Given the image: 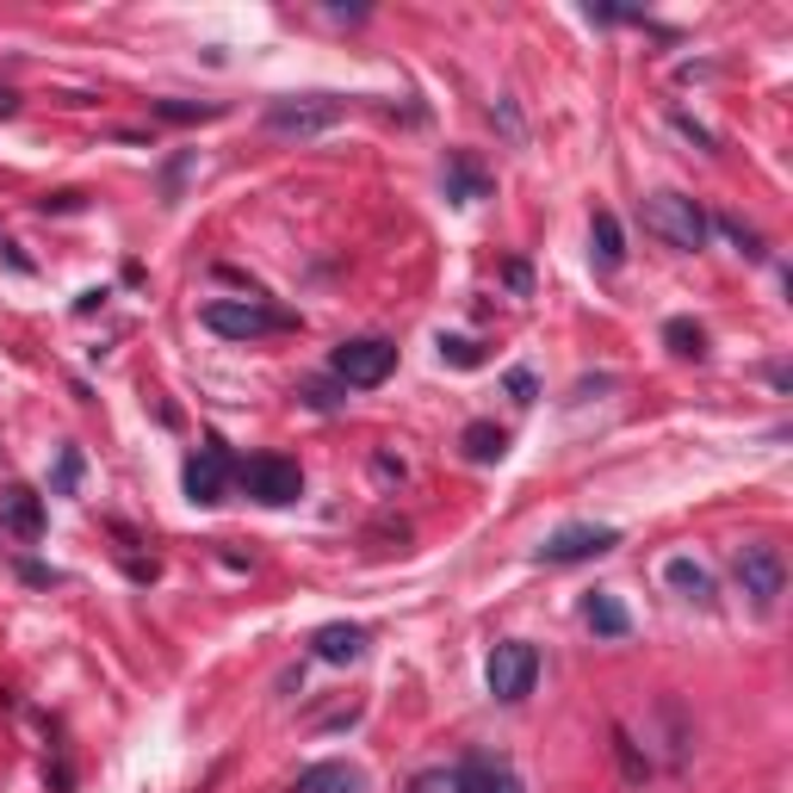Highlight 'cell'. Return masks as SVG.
I'll use <instances>...</instances> for the list:
<instances>
[{
  "label": "cell",
  "mask_w": 793,
  "mask_h": 793,
  "mask_svg": "<svg viewBox=\"0 0 793 793\" xmlns=\"http://www.w3.org/2000/svg\"><path fill=\"white\" fill-rule=\"evenodd\" d=\"M645 230L651 236H663L670 249H682V254H695V249H707V212H700L688 193H651L645 199Z\"/></svg>",
  "instance_id": "6da1fadb"
},
{
  "label": "cell",
  "mask_w": 793,
  "mask_h": 793,
  "mask_svg": "<svg viewBox=\"0 0 793 793\" xmlns=\"http://www.w3.org/2000/svg\"><path fill=\"white\" fill-rule=\"evenodd\" d=\"M737 589L750 596L756 614H774V601L788 596V558H781V545H769V540L737 545Z\"/></svg>",
  "instance_id": "7a4b0ae2"
},
{
  "label": "cell",
  "mask_w": 793,
  "mask_h": 793,
  "mask_svg": "<svg viewBox=\"0 0 793 793\" xmlns=\"http://www.w3.org/2000/svg\"><path fill=\"white\" fill-rule=\"evenodd\" d=\"M329 372L341 379L348 391H367V385H385L391 372H397V348L379 341V335H360V341H341L329 353Z\"/></svg>",
  "instance_id": "3957f363"
},
{
  "label": "cell",
  "mask_w": 793,
  "mask_h": 793,
  "mask_svg": "<svg viewBox=\"0 0 793 793\" xmlns=\"http://www.w3.org/2000/svg\"><path fill=\"white\" fill-rule=\"evenodd\" d=\"M205 329L230 335V341H261L273 329H291V316L254 304V298H217V304H205Z\"/></svg>",
  "instance_id": "277c9868"
},
{
  "label": "cell",
  "mask_w": 793,
  "mask_h": 793,
  "mask_svg": "<svg viewBox=\"0 0 793 793\" xmlns=\"http://www.w3.org/2000/svg\"><path fill=\"white\" fill-rule=\"evenodd\" d=\"M341 99H329V94H304V99H273L267 106V131L273 136H323V131H335L341 124Z\"/></svg>",
  "instance_id": "5b68a950"
},
{
  "label": "cell",
  "mask_w": 793,
  "mask_h": 793,
  "mask_svg": "<svg viewBox=\"0 0 793 793\" xmlns=\"http://www.w3.org/2000/svg\"><path fill=\"white\" fill-rule=\"evenodd\" d=\"M236 478H242V490H249L254 503H267V508H286L304 496V471L291 459H279V453H261V459L236 465Z\"/></svg>",
  "instance_id": "8992f818"
},
{
  "label": "cell",
  "mask_w": 793,
  "mask_h": 793,
  "mask_svg": "<svg viewBox=\"0 0 793 793\" xmlns=\"http://www.w3.org/2000/svg\"><path fill=\"white\" fill-rule=\"evenodd\" d=\"M533 682H540V651H533V645L508 639V645L490 651V695L496 700H527Z\"/></svg>",
  "instance_id": "52a82bcc"
},
{
  "label": "cell",
  "mask_w": 793,
  "mask_h": 793,
  "mask_svg": "<svg viewBox=\"0 0 793 793\" xmlns=\"http://www.w3.org/2000/svg\"><path fill=\"white\" fill-rule=\"evenodd\" d=\"M614 545H620L614 527L570 521V527H558V533L540 545V564H582V558H601V552H614Z\"/></svg>",
  "instance_id": "ba28073f"
},
{
  "label": "cell",
  "mask_w": 793,
  "mask_h": 793,
  "mask_svg": "<svg viewBox=\"0 0 793 793\" xmlns=\"http://www.w3.org/2000/svg\"><path fill=\"white\" fill-rule=\"evenodd\" d=\"M446 793H527V788H521V774L508 769L503 756L471 750V756H459V769H453Z\"/></svg>",
  "instance_id": "9c48e42d"
},
{
  "label": "cell",
  "mask_w": 793,
  "mask_h": 793,
  "mask_svg": "<svg viewBox=\"0 0 793 793\" xmlns=\"http://www.w3.org/2000/svg\"><path fill=\"white\" fill-rule=\"evenodd\" d=\"M230 471H236L230 446H224V441H205L193 459H187V496H193V503H224Z\"/></svg>",
  "instance_id": "30bf717a"
},
{
  "label": "cell",
  "mask_w": 793,
  "mask_h": 793,
  "mask_svg": "<svg viewBox=\"0 0 793 793\" xmlns=\"http://www.w3.org/2000/svg\"><path fill=\"white\" fill-rule=\"evenodd\" d=\"M310 651L323 663H353L360 651H367V626H353V620H329L316 639H310Z\"/></svg>",
  "instance_id": "8fae6325"
},
{
  "label": "cell",
  "mask_w": 793,
  "mask_h": 793,
  "mask_svg": "<svg viewBox=\"0 0 793 793\" xmlns=\"http://www.w3.org/2000/svg\"><path fill=\"white\" fill-rule=\"evenodd\" d=\"M291 793H367V774L353 762H316L291 781Z\"/></svg>",
  "instance_id": "7c38bea8"
},
{
  "label": "cell",
  "mask_w": 793,
  "mask_h": 793,
  "mask_svg": "<svg viewBox=\"0 0 793 793\" xmlns=\"http://www.w3.org/2000/svg\"><path fill=\"white\" fill-rule=\"evenodd\" d=\"M0 527L20 533V540H44V503L32 490H7L0 496Z\"/></svg>",
  "instance_id": "4fadbf2b"
},
{
  "label": "cell",
  "mask_w": 793,
  "mask_h": 793,
  "mask_svg": "<svg viewBox=\"0 0 793 793\" xmlns=\"http://www.w3.org/2000/svg\"><path fill=\"white\" fill-rule=\"evenodd\" d=\"M446 199H453V205H478V199H490V175L471 161V155H446Z\"/></svg>",
  "instance_id": "5bb4252c"
},
{
  "label": "cell",
  "mask_w": 793,
  "mask_h": 793,
  "mask_svg": "<svg viewBox=\"0 0 793 793\" xmlns=\"http://www.w3.org/2000/svg\"><path fill=\"white\" fill-rule=\"evenodd\" d=\"M663 582H670L682 601H700V608L713 601V570H707L700 558H670L663 564Z\"/></svg>",
  "instance_id": "9a60e30c"
},
{
  "label": "cell",
  "mask_w": 793,
  "mask_h": 793,
  "mask_svg": "<svg viewBox=\"0 0 793 793\" xmlns=\"http://www.w3.org/2000/svg\"><path fill=\"white\" fill-rule=\"evenodd\" d=\"M589 242H596V267H626V230H620L614 212H596L589 217Z\"/></svg>",
  "instance_id": "2e32d148"
},
{
  "label": "cell",
  "mask_w": 793,
  "mask_h": 793,
  "mask_svg": "<svg viewBox=\"0 0 793 793\" xmlns=\"http://www.w3.org/2000/svg\"><path fill=\"white\" fill-rule=\"evenodd\" d=\"M459 446H465V459H471V465H496L508 453V434L496 422H471L459 434Z\"/></svg>",
  "instance_id": "e0dca14e"
},
{
  "label": "cell",
  "mask_w": 793,
  "mask_h": 793,
  "mask_svg": "<svg viewBox=\"0 0 793 793\" xmlns=\"http://www.w3.org/2000/svg\"><path fill=\"white\" fill-rule=\"evenodd\" d=\"M582 620L596 626L601 639H626V633H633V614H626V608H620L614 596H589V608H582Z\"/></svg>",
  "instance_id": "ac0fdd59"
},
{
  "label": "cell",
  "mask_w": 793,
  "mask_h": 793,
  "mask_svg": "<svg viewBox=\"0 0 793 793\" xmlns=\"http://www.w3.org/2000/svg\"><path fill=\"white\" fill-rule=\"evenodd\" d=\"M663 341H670V353H682V360H707V329L688 323V316H670V323H663Z\"/></svg>",
  "instance_id": "d6986e66"
},
{
  "label": "cell",
  "mask_w": 793,
  "mask_h": 793,
  "mask_svg": "<svg viewBox=\"0 0 793 793\" xmlns=\"http://www.w3.org/2000/svg\"><path fill=\"white\" fill-rule=\"evenodd\" d=\"M441 360H446V367H478L484 348H478V341H465V335H441Z\"/></svg>",
  "instance_id": "ffe728a7"
},
{
  "label": "cell",
  "mask_w": 793,
  "mask_h": 793,
  "mask_svg": "<svg viewBox=\"0 0 793 793\" xmlns=\"http://www.w3.org/2000/svg\"><path fill=\"white\" fill-rule=\"evenodd\" d=\"M155 112L175 118V124H199V118H217V106H193V99H155Z\"/></svg>",
  "instance_id": "44dd1931"
},
{
  "label": "cell",
  "mask_w": 793,
  "mask_h": 793,
  "mask_svg": "<svg viewBox=\"0 0 793 793\" xmlns=\"http://www.w3.org/2000/svg\"><path fill=\"white\" fill-rule=\"evenodd\" d=\"M719 230H725V236H732V242H737V249H744V254H750V261H762V236H756V230H750V224H744V217H732V212H725V217H719Z\"/></svg>",
  "instance_id": "7402d4cb"
},
{
  "label": "cell",
  "mask_w": 793,
  "mask_h": 793,
  "mask_svg": "<svg viewBox=\"0 0 793 793\" xmlns=\"http://www.w3.org/2000/svg\"><path fill=\"white\" fill-rule=\"evenodd\" d=\"M614 756H620V769L633 774V781H645V774H651V762H645V756H639V744H633V737L620 732V725H614Z\"/></svg>",
  "instance_id": "603a6c76"
},
{
  "label": "cell",
  "mask_w": 793,
  "mask_h": 793,
  "mask_svg": "<svg viewBox=\"0 0 793 793\" xmlns=\"http://www.w3.org/2000/svg\"><path fill=\"white\" fill-rule=\"evenodd\" d=\"M81 484V453L75 446H62V459H57V496H75Z\"/></svg>",
  "instance_id": "cb8c5ba5"
},
{
  "label": "cell",
  "mask_w": 793,
  "mask_h": 793,
  "mask_svg": "<svg viewBox=\"0 0 793 793\" xmlns=\"http://www.w3.org/2000/svg\"><path fill=\"white\" fill-rule=\"evenodd\" d=\"M508 397H515V404H533V397H540V379H533L527 367H515L508 372Z\"/></svg>",
  "instance_id": "d4e9b609"
},
{
  "label": "cell",
  "mask_w": 793,
  "mask_h": 793,
  "mask_svg": "<svg viewBox=\"0 0 793 793\" xmlns=\"http://www.w3.org/2000/svg\"><path fill=\"white\" fill-rule=\"evenodd\" d=\"M304 397H310L316 409H335V404H341V397H335V385H323V379H310V385H304Z\"/></svg>",
  "instance_id": "484cf974"
},
{
  "label": "cell",
  "mask_w": 793,
  "mask_h": 793,
  "mask_svg": "<svg viewBox=\"0 0 793 793\" xmlns=\"http://www.w3.org/2000/svg\"><path fill=\"white\" fill-rule=\"evenodd\" d=\"M496 124H503L508 136H521V112H515V99H496Z\"/></svg>",
  "instance_id": "4316f807"
},
{
  "label": "cell",
  "mask_w": 793,
  "mask_h": 793,
  "mask_svg": "<svg viewBox=\"0 0 793 793\" xmlns=\"http://www.w3.org/2000/svg\"><path fill=\"white\" fill-rule=\"evenodd\" d=\"M13 106H20V99H13V94H7V87H0V118L13 112Z\"/></svg>",
  "instance_id": "83f0119b"
}]
</instances>
